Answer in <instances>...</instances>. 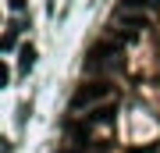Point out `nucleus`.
Here are the masks:
<instances>
[{
    "mask_svg": "<svg viewBox=\"0 0 160 153\" xmlns=\"http://www.w3.org/2000/svg\"><path fill=\"white\" fill-rule=\"evenodd\" d=\"M100 100H110V85L89 82V85H78V93H75L71 107H75V110H78V107H92V103H100Z\"/></svg>",
    "mask_w": 160,
    "mask_h": 153,
    "instance_id": "f257e3e1",
    "label": "nucleus"
},
{
    "mask_svg": "<svg viewBox=\"0 0 160 153\" xmlns=\"http://www.w3.org/2000/svg\"><path fill=\"white\" fill-rule=\"evenodd\" d=\"M32 61H36V50H32V46H22V68L25 71L32 68Z\"/></svg>",
    "mask_w": 160,
    "mask_h": 153,
    "instance_id": "f03ea898",
    "label": "nucleus"
}]
</instances>
